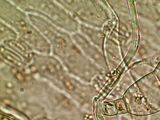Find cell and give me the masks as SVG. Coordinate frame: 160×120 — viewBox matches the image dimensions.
Here are the masks:
<instances>
[{
	"instance_id": "cell-1",
	"label": "cell",
	"mask_w": 160,
	"mask_h": 120,
	"mask_svg": "<svg viewBox=\"0 0 160 120\" xmlns=\"http://www.w3.org/2000/svg\"><path fill=\"white\" fill-rule=\"evenodd\" d=\"M0 20L12 28L18 38L34 52H41L47 47V40L32 23L28 14L11 1H0Z\"/></svg>"
},
{
	"instance_id": "cell-2",
	"label": "cell",
	"mask_w": 160,
	"mask_h": 120,
	"mask_svg": "<svg viewBox=\"0 0 160 120\" xmlns=\"http://www.w3.org/2000/svg\"><path fill=\"white\" fill-rule=\"evenodd\" d=\"M12 1L28 14L40 16L62 30L67 28L66 13L63 7L56 0H14Z\"/></svg>"
},
{
	"instance_id": "cell-3",
	"label": "cell",
	"mask_w": 160,
	"mask_h": 120,
	"mask_svg": "<svg viewBox=\"0 0 160 120\" xmlns=\"http://www.w3.org/2000/svg\"><path fill=\"white\" fill-rule=\"evenodd\" d=\"M12 50L26 61L31 60L34 52L18 38L6 40L0 43Z\"/></svg>"
},
{
	"instance_id": "cell-4",
	"label": "cell",
	"mask_w": 160,
	"mask_h": 120,
	"mask_svg": "<svg viewBox=\"0 0 160 120\" xmlns=\"http://www.w3.org/2000/svg\"><path fill=\"white\" fill-rule=\"evenodd\" d=\"M0 54L2 58L17 67H22L24 65L22 58L2 44L0 45Z\"/></svg>"
},
{
	"instance_id": "cell-5",
	"label": "cell",
	"mask_w": 160,
	"mask_h": 120,
	"mask_svg": "<svg viewBox=\"0 0 160 120\" xmlns=\"http://www.w3.org/2000/svg\"><path fill=\"white\" fill-rule=\"evenodd\" d=\"M0 43L4 41L18 38L17 32L9 25L0 20Z\"/></svg>"
},
{
	"instance_id": "cell-6",
	"label": "cell",
	"mask_w": 160,
	"mask_h": 120,
	"mask_svg": "<svg viewBox=\"0 0 160 120\" xmlns=\"http://www.w3.org/2000/svg\"><path fill=\"white\" fill-rule=\"evenodd\" d=\"M11 73L18 81L22 82L25 80V77L23 73L17 68L11 67L10 69Z\"/></svg>"
},
{
	"instance_id": "cell-7",
	"label": "cell",
	"mask_w": 160,
	"mask_h": 120,
	"mask_svg": "<svg viewBox=\"0 0 160 120\" xmlns=\"http://www.w3.org/2000/svg\"><path fill=\"white\" fill-rule=\"evenodd\" d=\"M59 102L61 106L64 108H68L70 105L69 102L67 98L62 96H60Z\"/></svg>"
},
{
	"instance_id": "cell-8",
	"label": "cell",
	"mask_w": 160,
	"mask_h": 120,
	"mask_svg": "<svg viewBox=\"0 0 160 120\" xmlns=\"http://www.w3.org/2000/svg\"><path fill=\"white\" fill-rule=\"evenodd\" d=\"M63 83L65 87L70 90H73L74 89V86L69 80L64 79L63 80Z\"/></svg>"
},
{
	"instance_id": "cell-9",
	"label": "cell",
	"mask_w": 160,
	"mask_h": 120,
	"mask_svg": "<svg viewBox=\"0 0 160 120\" xmlns=\"http://www.w3.org/2000/svg\"><path fill=\"white\" fill-rule=\"evenodd\" d=\"M6 86L7 88L11 89L13 87V85L11 82H7L6 84Z\"/></svg>"
}]
</instances>
